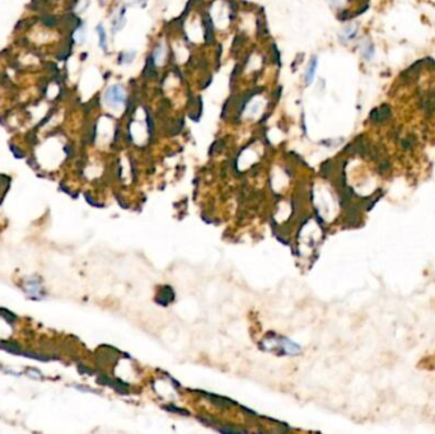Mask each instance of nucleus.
<instances>
[{"instance_id":"obj_1","label":"nucleus","mask_w":435,"mask_h":434,"mask_svg":"<svg viewBox=\"0 0 435 434\" xmlns=\"http://www.w3.org/2000/svg\"><path fill=\"white\" fill-rule=\"evenodd\" d=\"M126 92L121 84H112L106 89L103 95V103L112 110H119L125 103Z\"/></svg>"},{"instance_id":"obj_2","label":"nucleus","mask_w":435,"mask_h":434,"mask_svg":"<svg viewBox=\"0 0 435 434\" xmlns=\"http://www.w3.org/2000/svg\"><path fill=\"white\" fill-rule=\"evenodd\" d=\"M359 50H360L361 56H363L364 60L366 62H370L371 59L374 58L375 55V48L374 44L371 42V40L369 39H363L361 42L359 44Z\"/></svg>"},{"instance_id":"obj_3","label":"nucleus","mask_w":435,"mask_h":434,"mask_svg":"<svg viewBox=\"0 0 435 434\" xmlns=\"http://www.w3.org/2000/svg\"><path fill=\"white\" fill-rule=\"evenodd\" d=\"M358 31H359V26L350 23V25H346L342 30H341L338 37H340V40L344 42V44H346V42L352 41L355 37L358 36Z\"/></svg>"},{"instance_id":"obj_4","label":"nucleus","mask_w":435,"mask_h":434,"mask_svg":"<svg viewBox=\"0 0 435 434\" xmlns=\"http://www.w3.org/2000/svg\"><path fill=\"white\" fill-rule=\"evenodd\" d=\"M125 12H126L125 8H121L116 14H115L114 18H112L111 28H112V32H114V34H117V32H120L122 28L126 26Z\"/></svg>"},{"instance_id":"obj_5","label":"nucleus","mask_w":435,"mask_h":434,"mask_svg":"<svg viewBox=\"0 0 435 434\" xmlns=\"http://www.w3.org/2000/svg\"><path fill=\"white\" fill-rule=\"evenodd\" d=\"M317 67H318V60H317V58L310 59V62L309 64H308L307 70H305V74H304V81L307 84L313 83L314 77H316Z\"/></svg>"},{"instance_id":"obj_6","label":"nucleus","mask_w":435,"mask_h":434,"mask_svg":"<svg viewBox=\"0 0 435 434\" xmlns=\"http://www.w3.org/2000/svg\"><path fill=\"white\" fill-rule=\"evenodd\" d=\"M96 32H97L98 36V45L103 51H107L108 49V42H107V32H106V28L103 27V25H98L96 27Z\"/></svg>"},{"instance_id":"obj_7","label":"nucleus","mask_w":435,"mask_h":434,"mask_svg":"<svg viewBox=\"0 0 435 434\" xmlns=\"http://www.w3.org/2000/svg\"><path fill=\"white\" fill-rule=\"evenodd\" d=\"M166 58V49H164L163 44H158L155 46L154 51H153V60H154L155 65H162Z\"/></svg>"},{"instance_id":"obj_8","label":"nucleus","mask_w":435,"mask_h":434,"mask_svg":"<svg viewBox=\"0 0 435 434\" xmlns=\"http://www.w3.org/2000/svg\"><path fill=\"white\" fill-rule=\"evenodd\" d=\"M135 58H136V51L135 50L122 51L121 55H120L119 62H120V64H122V65H129V64H131L134 60H135Z\"/></svg>"},{"instance_id":"obj_9","label":"nucleus","mask_w":435,"mask_h":434,"mask_svg":"<svg viewBox=\"0 0 435 434\" xmlns=\"http://www.w3.org/2000/svg\"><path fill=\"white\" fill-rule=\"evenodd\" d=\"M86 37H87V28L86 26H82L79 30H78L77 32V40L79 44H84V41H86Z\"/></svg>"},{"instance_id":"obj_10","label":"nucleus","mask_w":435,"mask_h":434,"mask_svg":"<svg viewBox=\"0 0 435 434\" xmlns=\"http://www.w3.org/2000/svg\"><path fill=\"white\" fill-rule=\"evenodd\" d=\"M257 111H258L257 102H252V103H251V107H250V112H251V114L256 115V114H257Z\"/></svg>"},{"instance_id":"obj_11","label":"nucleus","mask_w":435,"mask_h":434,"mask_svg":"<svg viewBox=\"0 0 435 434\" xmlns=\"http://www.w3.org/2000/svg\"><path fill=\"white\" fill-rule=\"evenodd\" d=\"M327 2L331 4V6H333V7H338V6H341V4L344 3V0H327Z\"/></svg>"},{"instance_id":"obj_12","label":"nucleus","mask_w":435,"mask_h":434,"mask_svg":"<svg viewBox=\"0 0 435 434\" xmlns=\"http://www.w3.org/2000/svg\"><path fill=\"white\" fill-rule=\"evenodd\" d=\"M131 2H136V0H131Z\"/></svg>"}]
</instances>
